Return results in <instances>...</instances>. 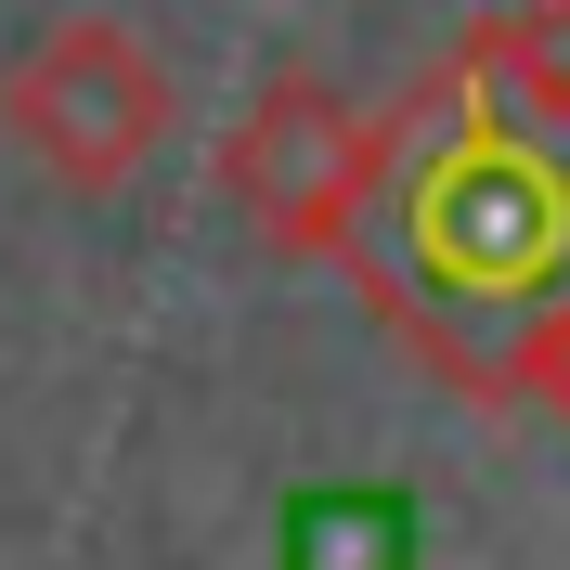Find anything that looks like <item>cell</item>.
Returning a JSON list of instances; mask_svg holds the SVG:
<instances>
[{
	"label": "cell",
	"instance_id": "cell-1",
	"mask_svg": "<svg viewBox=\"0 0 570 570\" xmlns=\"http://www.w3.org/2000/svg\"><path fill=\"white\" fill-rule=\"evenodd\" d=\"M390 169H402V130L363 117L351 91H324V78H273L220 130V195H234V220L273 259H351V234L390 195Z\"/></svg>",
	"mask_w": 570,
	"mask_h": 570
},
{
	"label": "cell",
	"instance_id": "cell-2",
	"mask_svg": "<svg viewBox=\"0 0 570 570\" xmlns=\"http://www.w3.org/2000/svg\"><path fill=\"white\" fill-rule=\"evenodd\" d=\"M169 66L142 52V27L117 13H66V27H39L13 66H0V142L27 156L39 181H66V195H117V181L156 169V142H169Z\"/></svg>",
	"mask_w": 570,
	"mask_h": 570
},
{
	"label": "cell",
	"instance_id": "cell-3",
	"mask_svg": "<svg viewBox=\"0 0 570 570\" xmlns=\"http://www.w3.org/2000/svg\"><path fill=\"white\" fill-rule=\"evenodd\" d=\"M402 220H415V259H428L441 298H505V312H532V285L558 273V247H570V181L544 169L505 117H454V142L428 156V181L402 195Z\"/></svg>",
	"mask_w": 570,
	"mask_h": 570
},
{
	"label": "cell",
	"instance_id": "cell-4",
	"mask_svg": "<svg viewBox=\"0 0 570 570\" xmlns=\"http://www.w3.org/2000/svg\"><path fill=\"white\" fill-rule=\"evenodd\" d=\"M466 78L505 91L532 130H570V0H519V13H493L480 52H466Z\"/></svg>",
	"mask_w": 570,
	"mask_h": 570
},
{
	"label": "cell",
	"instance_id": "cell-5",
	"mask_svg": "<svg viewBox=\"0 0 570 570\" xmlns=\"http://www.w3.org/2000/svg\"><path fill=\"white\" fill-rule=\"evenodd\" d=\"M493 390H532L544 415L570 428V298H558V312H532V324H519V337H505V363H493Z\"/></svg>",
	"mask_w": 570,
	"mask_h": 570
}]
</instances>
